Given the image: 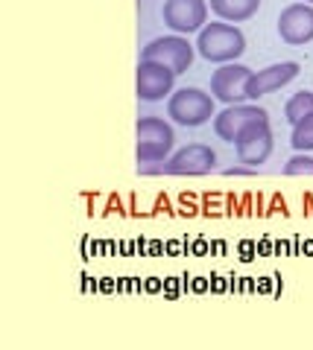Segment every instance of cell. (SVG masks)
<instances>
[{"label": "cell", "instance_id": "6da1fadb", "mask_svg": "<svg viewBox=\"0 0 313 350\" xmlns=\"http://www.w3.org/2000/svg\"><path fill=\"white\" fill-rule=\"evenodd\" d=\"M246 50V38L243 32L234 24H225V21H217V24H205L199 29L197 38V53L208 62L217 64H229L234 59H240Z\"/></svg>", "mask_w": 313, "mask_h": 350}, {"label": "cell", "instance_id": "7a4b0ae2", "mask_svg": "<svg viewBox=\"0 0 313 350\" xmlns=\"http://www.w3.org/2000/svg\"><path fill=\"white\" fill-rule=\"evenodd\" d=\"M135 158L138 163H164L173 155V146H176V135H173V126L161 117H141L135 126Z\"/></svg>", "mask_w": 313, "mask_h": 350}, {"label": "cell", "instance_id": "3957f363", "mask_svg": "<svg viewBox=\"0 0 313 350\" xmlns=\"http://www.w3.org/2000/svg\"><path fill=\"white\" fill-rule=\"evenodd\" d=\"M167 117L188 129L205 126L211 117H217L214 114V96L199 91V88H179L167 100Z\"/></svg>", "mask_w": 313, "mask_h": 350}, {"label": "cell", "instance_id": "277c9868", "mask_svg": "<svg viewBox=\"0 0 313 350\" xmlns=\"http://www.w3.org/2000/svg\"><path fill=\"white\" fill-rule=\"evenodd\" d=\"M197 44H190L185 36H164V38H153L147 44V47L141 50V59H149V62H158L164 64V68H170L173 73H185L190 64H193V50Z\"/></svg>", "mask_w": 313, "mask_h": 350}, {"label": "cell", "instance_id": "5b68a950", "mask_svg": "<svg viewBox=\"0 0 313 350\" xmlns=\"http://www.w3.org/2000/svg\"><path fill=\"white\" fill-rule=\"evenodd\" d=\"M255 70L246 68V64H237V62H229V64H220L217 70L211 73V96L220 100L225 105H237L246 100V85H249V76Z\"/></svg>", "mask_w": 313, "mask_h": 350}, {"label": "cell", "instance_id": "8992f818", "mask_svg": "<svg viewBox=\"0 0 313 350\" xmlns=\"http://www.w3.org/2000/svg\"><path fill=\"white\" fill-rule=\"evenodd\" d=\"M173 82H176V73L170 68L158 62H149V59H141L138 62V70H135V94L138 100L144 103H158L164 96L173 94Z\"/></svg>", "mask_w": 313, "mask_h": 350}, {"label": "cell", "instance_id": "52a82bcc", "mask_svg": "<svg viewBox=\"0 0 313 350\" xmlns=\"http://www.w3.org/2000/svg\"><path fill=\"white\" fill-rule=\"evenodd\" d=\"M161 18L176 36H190L208 24V3L205 0H164Z\"/></svg>", "mask_w": 313, "mask_h": 350}, {"label": "cell", "instance_id": "ba28073f", "mask_svg": "<svg viewBox=\"0 0 313 350\" xmlns=\"http://www.w3.org/2000/svg\"><path fill=\"white\" fill-rule=\"evenodd\" d=\"M231 146L237 152V161L258 170L261 163H266L269 155H273V129H269V123H255L249 129H243L240 135L234 137Z\"/></svg>", "mask_w": 313, "mask_h": 350}, {"label": "cell", "instance_id": "9c48e42d", "mask_svg": "<svg viewBox=\"0 0 313 350\" xmlns=\"http://www.w3.org/2000/svg\"><path fill=\"white\" fill-rule=\"evenodd\" d=\"M278 36L290 47H305L313 41V3H290L278 15Z\"/></svg>", "mask_w": 313, "mask_h": 350}, {"label": "cell", "instance_id": "30bf717a", "mask_svg": "<svg viewBox=\"0 0 313 350\" xmlns=\"http://www.w3.org/2000/svg\"><path fill=\"white\" fill-rule=\"evenodd\" d=\"M255 123H269L266 108L237 103V105H229L225 111H220L217 117H214V131H217V137H223L225 144H234V137L240 135L243 129L255 126Z\"/></svg>", "mask_w": 313, "mask_h": 350}, {"label": "cell", "instance_id": "8fae6325", "mask_svg": "<svg viewBox=\"0 0 313 350\" xmlns=\"http://www.w3.org/2000/svg\"><path fill=\"white\" fill-rule=\"evenodd\" d=\"M217 163V152L205 144H188L164 161V175H208Z\"/></svg>", "mask_w": 313, "mask_h": 350}, {"label": "cell", "instance_id": "7c38bea8", "mask_svg": "<svg viewBox=\"0 0 313 350\" xmlns=\"http://www.w3.org/2000/svg\"><path fill=\"white\" fill-rule=\"evenodd\" d=\"M299 76V62H281V64H269L264 70H255L246 85V100H261L266 94H275L278 88H284L287 82H293Z\"/></svg>", "mask_w": 313, "mask_h": 350}, {"label": "cell", "instance_id": "4fadbf2b", "mask_svg": "<svg viewBox=\"0 0 313 350\" xmlns=\"http://www.w3.org/2000/svg\"><path fill=\"white\" fill-rule=\"evenodd\" d=\"M258 9H261V0H211V12L225 24L249 21Z\"/></svg>", "mask_w": 313, "mask_h": 350}, {"label": "cell", "instance_id": "5bb4252c", "mask_svg": "<svg viewBox=\"0 0 313 350\" xmlns=\"http://www.w3.org/2000/svg\"><path fill=\"white\" fill-rule=\"evenodd\" d=\"M313 111V94L310 91H299V94H293L287 100V105H284V117H287V123L290 126H296L301 117H308Z\"/></svg>", "mask_w": 313, "mask_h": 350}, {"label": "cell", "instance_id": "9a60e30c", "mask_svg": "<svg viewBox=\"0 0 313 350\" xmlns=\"http://www.w3.org/2000/svg\"><path fill=\"white\" fill-rule=\"evenodd\" d=\"M290 144L296 152H313V111L308 117H301L293 126V135H290Z\"/></svg>", "mask_w": 313, "mask_h": 350}, {"label": "cell", "instance_id": "2e32d148", "mask_svg": "<svg viewBox=\"0 0 313 350\" xmlns=\"http://www.w3.org/2000/svg\"><path fill=\"white\" fill-rule=\"evenodd\" d=\"M284 175L287 178H296V175H313V158L308 155V152H296V155L284 163Z\"/></svg>", "mask_w": 313, "mask_h": 350}, {"label": "cell", "instance_id": "e0dca14e", "mask_svg": "<svg viewBox=\"0 0 313 350\" xmlns=\"http://www.w3.org/2000/svg\"><path fill=\"white\" fill-rule=\"evenodd\" d=\"M225 175H229V178H240V175H255V170L252 167H231V170H225Z\"/></svg>", "mask_w": 313, "mask_h": 350}, {"label": "cell", "instance_id": "ac0fdd59", "mask_svg": "<svg viewBox=\"0 0 313 350\" xmlns=\"http://www.w3.org/2000/svg\"><path fill=\"white\" fill-rule=\"evenodd\" d=\"M305 3H313V0H305Z\"/></svg>", "mask_w": 313, "mask_h": 350}]
</instances>
